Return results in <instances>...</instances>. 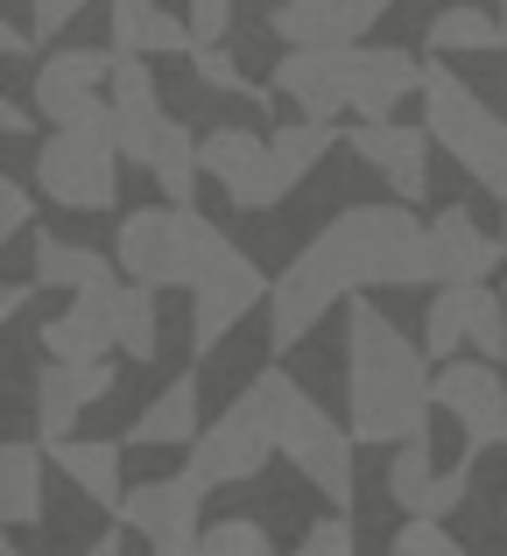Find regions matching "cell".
I'll return each instance as SVG.
<instances>
[{"mask_svg":"<svg viewBox=\"0 0 507 556\" xmlns=\"http://www.w3.org/2000/svg\"><path fill=\"white\" fill-rule=\"evenodd\" d=\"M409 282H430V226L409 212V198L345 204L282 261L268 289V345L296 353L353 289H409Z\"/></svg>","mask_w":507,"mask_h":556,"instance_id":"cell-1","label":"cell"},{"mask_svg":"<svg viewBox=\"0 0 507 556\" xmlns=\"http://www.w3.org/2000/svg\"><path fill=\"white\" fill-rule=\"evenodd\" d=\"M438 408V359L402 339V325L353 289L345 296V422L359 444H402L430 430Z\"/></svg>","mask_w":507,"mask_h":556,"instance_id":"cell-2","label":"cell"},{"mask_svg":"<svg viewBox=\"0 0 507 556\" xmlns=\"http://www.w3.org/2000/svg\"><path fill=\"white\" fill-rule=\"evenodd\" d=\"M240 408L268 430L275 458L296 479H310V493H325L331 507H353V422H331L289 367H254L240 380Z\"/></svg>","mask_w":507,"mask_h":556,"instance_id":"cell-3","label":"cell"},{"mask_svg":"<svg viewBox=\"0 0 507 556\" xmlns=\"http://www.w3.org/2000/svg\"><path fill=\"white\" fill-rule=\"evenodd\" d=\"M423 127L486 198H507V113L472 78H458L444 56H430L423 71Z\"/></svg>","mask_w":507,"mask_h":556,"instance_id":"cell-4","label":"cell"},{"mask_svg":"<svg viewBox=\"0 0 507 556\" xmlns=\"http://www.w3.org/2000/svg\"><path fill=\"white\" fill-rule=\"evenodd\" d=\"M226 232L212 226L205 212H191V204H135V212H121V232H113V261H121L135 282L149 289H191L198 268H205L212 254H219Z\"/></svg>","mask_w":507,"mask_h":556,"instance_id":"cell-5","label":"cell"},{"mask_svg":"<svg viewBox=\"0 0 507 556\" xmlns=\"http://www.w3.org/2000/svg\"><path fill=\"white\" fill-rule=\"evenodd\" d=\"M121 163L127 155L113 141V121H78V127H56L36 149V184L64 212H113L121 204Z\"/></svg>","mask_w":507,"mask_h":556,"instance_id":"cell-6","label":"cell"},{"mask_svg":"<svg viewBox=\"0 0 507 556\" xmlns=\"http://www.w3.org/2000/svg\"><path fill=\"white\" fill-rule=\"evenodd\" d=\"M268 289H275V275L261 268L248 247L219 240V254H212L205 268H198V282H191V353L212 359L226 339H233L240 317H248L254 303H268Z\"/></svg>","mask_w":507,"mask_h":556,"instance_id":"cell-7","label":"cell"},{"mask_svg":"<svg viewBox=\"0 0 507 556\" xmlns=\"http://www.w3.org/2000/svg\"><path fill=\"white\" fill-rule=\"evenodd\" d=\"M205 177L226 190L233 212H275L296 190V177L275 155V135H254V127H212L205 135Z\"/></svg>","mask_w":507,"mask_h":556,"instance_id":"cell-8","label":"cell"},{"mask_svg":"<svg viewBox=\"0 0 507 556\" xmlns=\"http://www.w3.org/2000/svg\"><path fill=\"white\" fill-rule=\"evenodd\" d=\"M205 493L212 486L191 472V465H183V472H169V479H141V486H127L113 515H121L155 556H183V549H198V535H205V529H198Z\"/></svg>","mask_w":507,"mask_h":556,"instance_id":"cell-9","label":"cell"},{"mask_svg":"<svg viewBox=\"0 0 507 556\" xmlns=\"http://www.w3.org/2000/svg\"><path fill=\"white\" fill-rule=\"evenodd\" d=\"M438 408L458 422V437H466V458H480V451H500L507 444V374L500 359H438Z\"/></svg>","mask_w":507,"mask_h":556,"instance_id":"cell-10","label":"cell"},{"mask_svg":"<svg viewBox=\"0 0 507 556\" xmlns=\"http://www.w3.org/2000/svg\"><path fill=\"white\" fill-rule=\"evenodd\" d=\"M113 42L106 50H56L42 56L36 85H28V99H36V113L50 127H78V121H113V99H106V78H113Z\"/></svg>","mask_w":507,"mask_h":556,"instance_id":"cell-11","label":"cell"},{"mask_svg":"<svg viewBox=\"0 0 507 556\" xmlns=\"http://www.w3.org/2000/svg\"><path fill=\"white\" fill-rule=\"evenodd\" d=\"M353 42H282V56H275V92L296 113H310V121L353 113Z\"/></svg>","mask_w":507,"mask_h":556,"instance_id":"cell-12","label":"cell"},{"mask_svg":"<svg viewBox=\"0 0 507 556\" xmlns=\"http://www.w3.org/2000/svg\"><path fill=\"white\" fill-rule=\"evenodd\" d=\"M268 458H275L268 430H261L240 402L226 408V416H212L205 430L191 437V472L205 479V486H248V479L268 472Z\"/></svg>","mask_w":507,"mask_h":556,"instance_id":"cell-13","label":"cell"},{"mask_svg":"<svg viewBox=\"0 0 507 556\" xmlns=\"http://www.w3.org/2000/svg\"><path fill=\"white\" fill-rule=\"evenodd\" d=\"M345 149L359 155V163L373 169V177H388L395 198H430V149H438V135L430 127H402V121H359L353 135H345Z\"/></svg>","mask_w":507,"mask_h":556,"instance_id":"cell-14","label":"cell"},{"mask_svg":"<svg viewBox=\"0 0 507 556\" xmlns=\"http://www.w3.org/2000/svg\"><path fill=\"white\" fill-rule=\"evenodd\" d=\"M113 296H121V275H113V282H92V289H71V303L36 331L42 353H50V359H71V367L121 353V331H113Z\"/></svg>","mask_w":507,"mask_h":556,"instance_id":"cell-15","label":"cell"},{"mask_svg":"<svg viewBox=\"0 0 507 556\" xmlns=\"http://www.w3.org/2000/svg\"><path fill=\"white\" fill-rule=\"evenodd\" d=\"M423 56L402 42H353V121H395L409 92H423Z\"/></svg>","mask_w":507,"mask_h":556,"instance_id":"cell-16","label":"cell"},{"mask_svg":"<svg viewBox=\"0 0 507 556\" xmlns=\"http://www.w3.org/2000/svg\"><path fill=\"white\" fill-rule=\"evenodd\" d=\"M507 261L500 232H486L466 204H444L430 218V282H486Z\"/></svg>","mask_w":507,"mask_h":556,"instance_id":"cell-17","label":"cell"},{"mask_svg":"<svg viewBox=\"0 0 507 556\" xmlns=\"http://www.w3.org/2000/svg\"><path fill=\"white\" fill-rule=\"evenodd\" d=\"M121 458H127V437H78V430H71V437L50 444V465L99 507V515H113L121 493H127L121 486Z\"/></svg>","mask_w":507,"mask_h":556,"instance_id":"cell-18","label":"cell"},{"mask_svg":"<svg viewBox=\"0 0 507 556\" xmlns=\"http://www.w3.org/2000/svg\"><path fill=\"white\" fill-rule=\"evenodd\" d=\"M106 28H113V50H141V56H191L198 50V28L191 14H163L155 0H106Z\"/></svg>","mask_w":507,"mask_h":556,"instance_id":"cell-19","label":"cell"},{"mask_svg":"<svg viewBox=\"0 0 507 556\" xmlns=\"http://www.w3.org/2000/svg\"><path fill=\"white\" fill-rule=\"evenodd\" d=\"M198 430H205V422H198V374H191V380L155 388V402L127 422V444H141V451H191Z\"/></svg>","mask_w":507,"mask_h":556,"instance_id":"cell-20","label":"cell"},{"mask_svg":"<svg viewBox=\"0 0 507 556\" xmlns=\"http://www.w3.org/2000/svg\"><path fill=\"white\" fill-rule=\"evenodd\" d=\"M500 42H507L500 14H486L480 0H452V8H438V14H430V28H423V50L430 56H494Z\"/></svg>","mask_w":507,"mask_h":556,"instance_id":"cell-21","label":"cell"},{"mask_svg":"<svg viewBox=\"0 0 507 556\" xmlns=\"http://www.w3.org/2000/svg\"><path fill=\"white\" fill-rule=\"evenodd\" d=\"M92 408V388H85V367H71V359H50V367L36 374V437L42 444H56V437L78 430V416Z\"/></svg>","mask_w":507,"mask_h":556,"instance_id":"cell-22","label":"cell"},{"mask_svg":"<svg viewBox=\"0 0 507 556\" xmlns=\"http://www.w3.org/2000/svg\"><path fill=\"white\" fill-rule=\"evenodd\" d=\"M141 169L163 184V198L191 204L198 177H205V141H198L183 121H169V113H163V127H155V149H149V163H141Z\"/></svg>","mask_w":507,"mask_h":556,"instance_id":"cell-23","label":"cell"},{"mask_svg":"<svg viewBox=\"0 0 507 556\" xmlns=\"http://www.w3.org/2000/svg\"><path fill=\"white\" fill-rule=\"evenodd\" d=\"M42 451L50 444H28V437H8L0 444V521L22 529V521L42 515Z\"/></svg>","mask_w":507,"mask_h":556,"instance_id":"cell-24","label":"cell"},{"mask_svg":"<svg viewBox=\"0 0 507 556\" xmlns=\"http://www.w3.org/2000/svg\"><path fill=\"white\" fill-rule=\"evenodd\" d=\"M113 275H127L121 261H106L99 247H78V240H56V232H36V282L50 289H92V282H113Z\"/></svg>","mask_w":507,"mask_h":556,"instance_id":"cell-25","label":"cell"},{"mask_svg":"<svg viewBox=\"0 0 507 556\" xmlns=\"http://www.w3.org/2000/svg\"><path fill=\"white\" fill-rule=\"evenodd\" d=\"M275 42H353L359 36V14L353 0H282L268 14Z\"/></svg>","mask_w":507,"mask_h":556,"instance_id":"cell-26","label":"cell"},{"mask_svg":"<svg viewBox=\"0 0 507 556\" xmlns=\"http://www.w3.org/2000/svg\"><path fill=\"white\" fill-rule=\"evenodd\" d=\"M155 296H163V289L135 282V275H127L121 296H113V331H121V353L141 359V367L163 353V303H155Z\"/></svg>","mask_w":507,"mask_h":556,"instance_id":"cell-27","label":"cell"},{"mask_svg":"<svg viewBox=\"0 0 507 556\" xmlns=\"http://www.w3.org/2000/svg\"><path fill=\"white\" fill-rule=\"evenodd\" d=\"M438 472H444V465H438V451H430V430L423 437H402L395 458H388V501H395L402 515H416Z\"/></svg>","mask_w":507,"mask_h":556,"instance_id":"cell-28","label":"cell"},{"mask_svg":"<svg viewBox=\"0 0 507 556\" xmlns=\"http://www.w3.org/2000/svg\"><path fill=\"white\" fill-rule=\"evenodd\" d=\"M339 149V121H310V113H303V121H289V127H275V155H282V169L289 177H317V163H325V155Z\"/></svg>","mask_w":507,"mask_h":556,"instance_id":"cell-29","label":"cell"},{"mask_svg":"<svg viewBox=\"0 0 507 556\" xmlns=\"http://www.w3.org/2000/svg\"><path fill=\"white\" fill-rule=\"evenodd\" d=\"M466 345L507 367V296L494 282H466Z\"/></svg>","mask_w":507,"mask_h":556,"instance_id":"cell-30","label":"cell"},{"mask_svg":"<svg viewBox=\"0 0 507 556\" xmlns=\"http://www.w3.org/2000/svg\"><path fill=\"white\" fill-rule=\"evenodd\" d=\"M183 64H191V78L205 85V92H219V99H254V106H268V92H254V78L240 71V56L226 50V42H198Z\"/></svg>","mask_w":507,"mask_h":556,"instance_id":"cell-31","label":"cell"},{"mask_svg":"<svg viewBox=\"0 0 507 556\" xmlns=\"http://www.w3.org/2000/svg\"><path fill=\"white\" fill-rule=\"evenodd\" d=\"M458 345H466V282H438V296L423 311V353L452 359Z\"/></svg>","mask_w":507,"mask_h":556,"instance_id":"cell-32","label":"cell"},{"mask_svg":"<svg viewBox=\"0 0 507 556\" xmlns=\"http://www.w3.org/2000/svg\"><path fill=\"white\" fill-rule=\"evenodd\" d=\"M388 549H402V556H458V535L444 529V515H402V529L388 535Z\"/></svg>","mask_w":507,"mask_h":556,"instance_id":"cell-33","label":"cell"},{"mask_svg":"<svg viewBox=\"0 0 507 556\" xmlns=\"http://www.w3.org/2000/svg\"><path fill=\"white\" fill-rule=\"evenodd\" d=\"M268 549V529H261V521H212L205 535H198V556H261Z\"/></svg>","mask_w":507,"mask_h":556,"instance_id":"cell-34","label":"cell"},{"mask_svg":"<svg viewBox=\"0 0 507 556\" xmlns=\"http://www.w3.org/2000/svg\"><path fill=\"white\" fill-rule=\"evenodd\" d=\"M296 543H303V556H345L353 549V515L339 507V515H325V521H303Z\"/></svg>","mask_w":507,"mask_h":556,"instance_id":"cell-35","label":"cell"},{"mask_svg":"<svg viewBox=\"0 0 507 556\" xmlns=\"http://www.w3.org/2000/svg\"><path fill=\"white\" fill-rule=\"evenodd\" d=\"M28 226H36V204H28V190H22V177H14V169H8V177H0V240H22V232Z\"/></svg>","mask_w":507,"mask_h":556,"instance_id":"cell-36","label":"cell"},{"mask_svg":"<svg viewBox=\"0 0 507 556\" xmlns=\"http://www.w3.org/2000/svg\"><path fill=\"white\" fill-rule=\"evenodd\" d=\"M191 28L198 42H226L233 36V0H191Z\"/></svg>","mask_w":507,"mask_h":556,"instance_id":"cell-37","label":"cell"},{"mask_svg":"<svg viewBox=\"0 0 507 556\" xmlns=\"http://www.w3.org/2000/svg\"><path fill=\"white\" fill-rule=\"evenodd\" d=\"M85 8H92V0H28V14H36V36H56V28L78 22Z\"/></svg>","mask_w":507,"mask_h":556,"instance_id":"cell-38","label":"cell"},{"mask_svg":"<svg viewBox=\"0 0 507 556\" xmlns=\"http://www.w3.org/2000/svg\"><path fill=\"white\" fill-rule=\"evenodd\" d=\"M395 8H402V0H353V14H359V36H367V28L381 22V14H395Z\"/></svg>","mask_w":507,"mask_h":556,"instance_id":"cell-39","label":"cell"},{"mask_svg":"<svg viewBox=\"0 0 507 556\" xmlns=\"http://www.w3.org/2000/svg\"><path fill=\"white\" fill-rule=\"evenodd\" d=\"M28 113H36V99H8V106H0V127H8V135H28Z\"/></svg>","mask_w":507,"mask_h":556,"instance_id":"cell-40","label":"cell"},{"mask_svg":"<svg viewBox=\"0 0 507 556\" xmlns=\"http://www.w3.org/2000/svg\"><path fill=\"white\" fill-rule=\"evenodd\" d=\"M28 311V282H8V289H0V317H8V325H14V317H22Z\"/></svg>","mask_w":507,"mask_h":556,"instance_id":"cell-41","label":"cell"},{"mask_svg":"<svg viewBox=\"0 0 507 556\" xmlns=\"http://www.w3.org/2000/svg\"><path fill=\"white\" fill-rule=\"evenodd\" d=\"M0 50H8V56H28V42H22V22H8V28H0Z\"/></svg>","mask_w":507,"mask_h":556,"instance_id":"cell-42","label":"cell"},{"mask_svg":"<svg viewBox=\"0 0 507 556\" xmlns=\"http://www.w3.org/2000/svg\"><path fill=\"white\" fill-rule=\"evenodd\" d=\"M500 247H507V212H500Z\"/></svg>","mask_w":507,"mask_h":556,"instance_id":"cell-43","label":"cell"},{"mask_svg":"<svg viewBox=\"0 0 507 556\" xmlns=\"http://www.w3.org/2000/svg\"><path fill=\"white\" fill-rule=\"evenodd\" d=\"M500 28H507V0H500Z\"/></svg>","mask_w":507,"mask_h":556,"instance_id":"cell-44","label":"cell"},{"mask_svg":"<svg viewBox=\"0 0 507 556\" xmlns=\"http://www.w3.org/2000/svg\"><path fill=\"white\" fill-rule=\"evenodd\" d=\"M500 296H507V282H500Z\"/></svg>","mask_w":507,"mask_h":556,"instance_id":"cell-45","label":"cell"}]
</instances>
